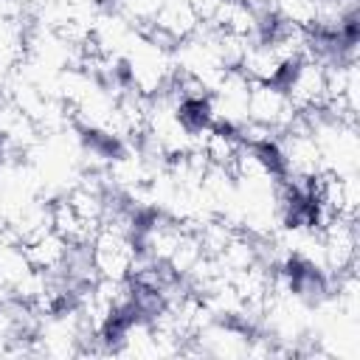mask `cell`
I'll return each instance as SVG.
<instances>
[{"label":"cell","mask_w":360,"mask_h":360,"mask_svg":"<svg viewBox=\"0 0 360 360\" xmlns=\"http://www.w3.org/2000/svg\"><path fill=\"white\" fill-rule=\"evenodd\" d=\"M295 107L287 98L281 84L273 82H250L248 90V121L262 124L267 129H273L276 135L284 132L292 121H295Z\"/></svg>","instance_id":"6da1fadb"}]
</instances>
